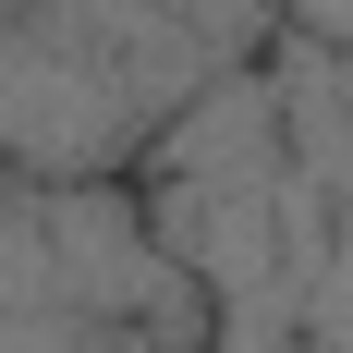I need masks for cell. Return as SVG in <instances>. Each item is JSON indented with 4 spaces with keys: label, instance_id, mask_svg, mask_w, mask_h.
Returning a JSON list of instances; mask_svg holds the SVG:
<instances>
[{
    "label": "cell",
    "instance_id": "obj_2",
    "mask_svg": "<svg viewBox=\"0 0 353 353\" xmlns=\"http://www.w3.org/2000/svg\"><path fill=\"white\" fill-rule=\"evenodd\" d=\"M281 25L305 49H329V61H353V0H281Z\"/></svg>",
    "mask_w": 353,
    "mask_h": 353
},
{
    "label": "cell",
    "instance_id": "obj_1",
    "mask_svg": "<svg viewBox=\"0 0 353 353\" xmlns=\"http://www.w3.org/2000/svg\"><path fill=\"white\" fill-rule=\"evenodd\" d=\"M256 0H25L0 12V171L122 183L195 98L244 73Z\"/></svg>",
    "mask_w": 353,
    "mask_h": 353
},
{
    "label": "cell",
    "instance_id": "obj_3",
    "mask_svg": "<svg viewBox=\"0 0 353 353\" xmlns=\"http://www.w3.org/2000/svg\"><path fill=\"white\" fill-rule=\"evenodd\" d=\"M0 12H25V0H0Z\"/></svg>",
    "mask_w": 353,
    "mask_h": 353
}]
</instances>
